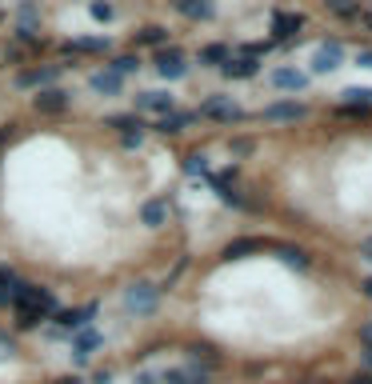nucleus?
<instances>
[{
    "label": "nucleus",
    "instance_id": "f257e3e1",
    "mask_svg": "<svg viewBox=\"0 0 372 384\" xmlns=\"http://www.w3.org/2000/svg\"><path fill=\"white\" fill-rule=\"evenodd\" d=\"M156 304H161V288L156 285H132L128 292H124V309L128 312L149 316V312H156Z\"/></svg>",
    "mask_w": 372,
    "mask_h": 384
},
{
    "label": "nucleus",
    "instance_id": "f03ea898",
    "mask_svg": "<svg viewBox=\"0 0 372 384\" xmlns=\"http://www.w3.org/2000/svg\"><path fill=\"white\" fill-rule=\"evenodd\" d=\"M200 116L232 124V120H240V104H232L228 97H212V100H204V104H200Z\"/></svg>",
    "mask_w": 372,
    "mask_h": 384
},
{
    "label": "nucleus",
    "instance_id": "7ed1b4c3",
    "mask_svg": "<svg viewBox=\"0 0 372 384\" xmlns=\"http://www.w3.org/2000/svg\"><path fill=\"white\" fill-rule=\"evenodd\" d=\"M156 73H161L164 80H180V76H185V52L180 49H161L156 52Z\"/></svg>",
    "mask_w": 372,
    "mask_h": 384
},
{
    "label": "nucleus",
    "instance_id": "20e7f679",
    "mask_svg": "<svg viewBox=\"0 0 372 384\" xmlns=\"http://www.w3.org/2000/svg\"><path fill=\"white\" fill-rule=\"evenodd\" d=\"M137 109L140 112H164V116H168V112L176 109V100L168 97V92H140V97H137Z\"/></svg>",
    "mask_w": 372,
    "mask_h": 384
},
{
    "label": "nucleus",
    "instance_id": "39448f33",
    "mask_svg": "<svg viewBox=\"0 0 372 384\" xmlns=\"http://www.w3.org/2000/svg\"><path fill=\"white\" fill-rule=\"evenodd\" d=\"M300 28H304V16H300V13H276L273 16V32L280 40H292Z\"/></svg>",
    "mask_w": 372,
    "mask_h": 384
},
{
    "label": "nucleus",
    "instance_id": "423d86ee",
    "mask_svg": "<svg viewBox=\"0 0 372 384\" xmlns=\"http://www.w3.org/2000/svg\"><path fill=\"white\" fill-rule=\"evenodd\" d=\"M340 56H345V49H340V40H333V44L316 49V56H312V68H316V73H333L336 64H340Z\"/></svg>",
    "mask_w": 372,
    "mask_h": 384
},
{
    "label": "nucleus",
    "instance_id": "0eeeda50",
    "mask_svg": "<svg viewBox=\"0 0 372 384\" xmlns=\"http://www.w3.org/2000/svg\"><path fill=\"white\" fill-rule=\"evenodd\" d=\"M100 348V333L97 328H80V333H73V352L76 360H88L92 352Z\"/></svg>",
    "mask_w": 372,
    "mask_h": 384
},
{
    "label": "nucleus",
    "instance_id": "6e6552de",
    "mask_svg": "<svg viewBox=\"0 0 372 384\" xmlns=\"http://www.w3.org/2000/svg\"><path fill=\"white\" fill-rule=\"evenodd\" d=\"M164 384H209V368H164L161 372Z\"/></svg>",
    "mask_w": 372,
    "mask_h": 384
},
{
    "label": "nucleus",
    "instance_id": "1a4fd4ad",
    "mask_svg": "<svg viewBox=\"0 0 372 384\" xmlns=\"http://www.w3.org/2000/svg\"><path fill=\"white\" fill-rule=\"evenodd\" d=\"M97 316V304H85V309H73V312H61V328L64 333H80L88 328V321Z\"/></svg>",
    "mask_w": 372,
    "mask_h": 384
},
{
    "label": "nucleus",
    "instance_id": "9d476101",
    "mask_svg": "<svg viewBox=\"0 0 372 384\" xmlns=\"http://www.w3.org/2000/svg\"><path fill=\"white\" fill-rule=\"evenodd\" d=\"M300 116H304V104L297 100H276L264 109V120H300Z\"/></svg>",
    "mask_w": 372,
    "mask_h": 384
},
{
    "label": "nucleus",
    "instance_id": "9b49d317",
    "mask_svg": "<svg viewBox=\"0 0 372 384\" xmlns=\"http://www.w3.org/2000/svg\"><path fill=\"white\" fill-rule=\"evenodd\" d=\"M37 112H64L68 109V92H61V88H44V92H37Z\"/></svg>",
    "mask_w": 372,
    "mask_h": 384
},
{
    "label": "nucleus",
    "instance_id": "f8f14e48",
    "mask_svg": "<svg viewBox=\"0 0 372 384\" xmlns=\"http://www.w3.org/2000/svg\"><path fill=\"white\" fill-rule=\"evenodd\" d=\"M268 80H273L276 88H288V92H304V85H309V76L297 73V68H276Z\"/></svg>",
    "mask_w": 372,
    "mask_h": 384
},
{
    "label": "nucleus",
    "instance_id": "ddd939ff",
    "mask_svg": "<svg viewBox=\"0 0 372 384\" xmlns=\"http://www.w3.org/2000/svg\"><path fill=\"white\" fill-rule=\"evenodd\" d=\"M140 221L149 224V228H161L168 221V200H149L144 209H140Z\"/></svg>",
    "mask_w": 372,
    "mask_h": 384
},
{
    "label": "nucleus",
    "instance_id": "4468645a",
    "mask_svg": "<svg viewBox=\"0 0 372 384\" xmlns=\"http://www.w3.org/2000/svg\"><path fill=\"white\" fill-rule=\"evenodd\" d=\"M221 68H224V76H236V80H248V76H256V61H252V56H240V61H232V56H228Z\"/></svg>",
    "mask_w": 372,
    "mask_h": 384
},
{
    "label": "nucleus",
    "instance_id": "2eb2a0df",
    "mask_svg": "<svg viewBox=\"0 0 372 384\" xmlns=\"http://www.w3.org/2000/svg\"><path fill=\"white\" fill-rule=\"evenodd\" d=\"M188 124H192V112H168V116L156 124V132H164V137H176V132H185Z\"/></svg>",
    "mask_w": 372,
    "mask_h": 384
},
{
    "label": "nucleus",
    "instance_id": "dca6fc26",
    "mask_svg": "<svg viewBox=\"0 0 372 384\" xmlns=\"http://www.w3.org/2000/svg\"><path fill=\"white\" fill-rule=\"evenodd\" d=\"M252 252H264V240H232V244L224 248V261H240V256H252Z\"/></svg>",
    "mask_w": 372,
    "mask_h": 384
},
{
    "label": "nucleus",
    "instance_id": "f3484780",
    "mask_svg": "<svg viewBox=\"0 0 372 384\" xmlns=\"http://www.w3.org/2000/svg\"><path fill=\"white\" fill-rule=\"evenodd\" d=\"M176 13L188 16V20H212V13H216V8H212V0H185Z\"/></svg>",
    "mask_w": 372,
    "mask_h": 384
},
{
    "label": "nucleus",
    "instance_id": "a211bd4d",
    "mask_svg": "<svg viewBox=\"0 0 372 384\" xmlns=\"http://www.w3.org/2000/svg\"><path fill=\"white\" fill-rule=\"evenodd\" d=\"M88 85H92V92H104V97H116V92H120V76L112 73H97L92 76V80H88Z\"/></svg>",
    "mask_w": 372,
    "mask_h": 384
},
{
    "label": "nucleus",
    "instance_id": "6ab92c4d",
    "mask_svg": "<svg viewBox=\"0 0 372 384\" xmlns=\"http://www.w3.org/2000/svg\"><path fill=\"white\" fill-rule=\"evenodd\" d=\"M276 256L288 264V268H309V252L304 248H292V244H276Z\"/></svg>",
    "mask_w": 372,
    "mask_h": 384
},
{
    "label": "nucleus",
    "instance_id": "aec40b11",
    "mask_svg": "<svg viewBox=\"0 0 372 384\" xmlns=\"http://www.w3.org/2000/svg\"><path fill=\"white\" fill-rule=\"evenodd\" d=\"M137 44H152V49H164V44H168V32H164L161 25H149V28H140V32H137Z\"/></svg>",
    "mask_w": 372,
    "mask_h": 384
},
{
    "label": "nucleus",
    "instance_id": "412c9836",
    "mask_svg": "<svg viewBox=\"0 0 372 384\" xmlns=\"http://www.w3.org/2000/svg\"><path fill=\"white\" fill-rule=\"evenodd\" d=\"M52 80H56V68H32V73L20 76V85H25V88H32V85H52Z\"/></svg>",
    "mask_w": 372,
    "mask_h": 384
},
{
    "label": "nucleus",
    "instance_id": "4be33fe9",
    "mask_svg": "<svg viewBox=\"0 0 372 384\" xmlns=\"http://www.w3.org/2000/svg\"><path fill=\"white\" fill-rule=\"evenodd\" d=\"M328 4V13H336V16H345V20H356V0H324Z\"/></svg>",
    "mask_w": 372,
    "mask_h": 384
},
{
    "label": "nucleus",
    "instance_id": "5701e85b",
    "mask_svg": "<svg viewBox=\"0 0 372 384\" xmlns=\"http://www.w3.org/2000/svg\"><path fill=\"white\" fill-rule=\"evenodd\" d=\"M108 49V40L104 37H92V40H73L68 44V52H104Z\"/></svg>",
    "mask_w": 372,
    "mask_h": 384
},
{
    "label": "nucleus",
    "instance_id": "b1692460",
    "mask_svg": "<svg viewBox=\"0 0 372 384\" xmlns=\"http://www.w3.org/2000/svg\"><path fill=\"white\" fill-rule=\"evenodd\" d=\"M212 185H216V192H221V200H224V204H236V209L244 204V197H240V192H236V188L228 185V180H212Z\"/></svg>",
    "mask_w": 372,
    "mask_h": 384
},
{
    "label": "nucleus",
    "instance_id": "393cba45",
    "mask_svg": "<svg viewBox=\"0 0 372 384\" xmlns=\"http://www.w3.org/2000/svg\"><path fill=\"white\" fill-rule=\"evenodd\" d=\"M228 61V49L224 44H209V49L200 52V64H224Z\"/></svg>",
    "mask_w": 372,
    "mask_h": 384
},
{
    "label": "nucleus",
    "instance_id": "a878e982",
    "mask_svg": "<svg viewBox=\"0 0 372 384\" xmlns=\"http://www.w3.org/2000/svg\"><path fill=\"white\" fill-rule=\"evenodd\" d=\"M345 97H348V104H356V109H368V104H372V88H348Z\"/></svg>",
    "mask_w": 372,
    "mask_h": 384
},
{
    "label": "nucleus",
    "instance_id": "bb28decb",
    "mask_svg": "<svg viewBox=\"0 0 372 384\" xmlns=\"http://www.w3.org/2000/svg\"><path fill=\"white\" fill-rule=\"evenodd\" d=\"M137 68H140V61H137V56H116V61H112V73H116V76L137 73Z\"/></svg>",
    "mask_w": 372,
    "mask_h": 384
},
{
    "label": "nucleus",
    "instance_id": "cd10ccee",
    "mask_svg": "<svg viewBox=\"0 0 372 384\" xmlns=\"http://www.w3.org/2000/svg\"><path fill=\"white\" fill-rule=\"evenodd\" d=\"M185 173L188 176H204L209 173V161H204V156H185Z\"/></svg>",
    "mask_w": 372,
    "mask_h": 384
},
{
    "label": "nucleus",
    "instance_id": "c85d7f7f",
    "mask_svg": "<svg viewBox=\"0 0 372 384\" xmlns=\"http://www.w3.org/2000/svg\"><path fill=\"white\" fill-rule=\"evenodd\" d=\"M108 124H112V128H120V132H128V128H140L137 116H108Z\"/></svg>",
    "mask_w": 372,
    "mask_h": 384
},
{
    "label": "nucleus",
    "instance_id": "c756f323",
    "mask_svg": "<svg viewBox=\"0 0 372 384\" xmlns=\"http://www.w3.org/2000/svg\"><path fill=\"white\" fill-rule=\"evenodd\" d=\"M8 357H16V340L8 333H0V360H8Z\"/></svg>",
    "mask_w": 372,
    "mask_h": 384
},
{
    "label": "nucleus",
    "instance_id": "7c9ffc66",
    "mask_svg": "<svg viewBox=\"0 0 372 384\" xmlns=\"http://www.w3.org/2000/svg\"><path fill=\"white\" fill-rule=\"evenodd\" d=\"M120 144H124V149H140V128H128V132H120Z\"/></svg>",
    "mask_w": 372,
    "mask_h": 384
},
{
    "label": "nucleus",
    "instance_id": "2f4dec72",
    "mask_svg": "<svg viewBox=\"0 0 372 384\" xmlns=\"http://www.w3.org/2000/svg\"><path fill=\"white\" fill-rule=\"evenodd\" d=\"M88 13L97 16V20H112V4H104V0H97V4L88 8Z\"/></svg>",
    "mask_w": 372,
    "mask_h": 384
},
{
    "label": "nucleus",
    "instance_id": "473e14b6",
    "mask_svg": "<svg viewBox=\"0 0 372 384\" xmlns=\"http://www.w3.org/2000/svg\"><path fill=\"white\" fill-rule=\"evenodd\" d=\"M232 152L236 156H244V152H252V144H248V140H232Z\"/></svg>",
    "mask_w": 372,
    "mask_h": 384
},
{
    "label": "nucleus",
    "instance_id": "72a5a7b5",
    "mask_svg": "<svg viewBox=\"0 0 372 384\" xmlns=\"http://www.w3.org/2000/svg\"><path fill=\"white\" fill-rule=\"evenodd\" d=\"M360 340H364V345L372 348V324H364V328H360Z\"/></svg>",
    "mask_w": 372,
    "mask_h": 384
},
{
    "label": "nucleus",
    "instance_id": "f704fd0d",
    "mask_svg": "<svg viewBox=\"0 0 372 384\" xmlns=\"http://www.w3.org/2000/svg\"><path fill=\"white\" fill-rule=\"evenodd\" d=\"M137 384H156V376H152V372H140V376H137Z\"/></svg>",
    "mask_w": 372,
    "mask_h": 384
},
{
    "label": "nucleus",
    "instance_id": "c9c22d12",
    "mask_svg": "<svg viewBox=\"0 0 372 384\" xmlns=\"http://www.w3.org/2000/svg\"><path fill=\"white\" fill-rule=\"evenodd\" d=\"M348 384H372V376H368V372H360V376H352Z\"/></svg>",
    "mask_w": 372,
    "mask_h": 384
},
{
    "label": "nucleus",
    "instance_id": "e433bc0d",
    "mask_svg": "<svg viewBox=\"0 0 372 384\" xmlns=\"http://www.w3.org/2000/svg\"><path fill=\"white\" fill-rule=\"evenodd\" d=\"M360 252H364V256H368V261H372V236H368V240H364V244H360Z\"/></svg>",
    "mask_w": 372,
    "mask_h": 384
},
{
    "label": "nucleus",
    "instance_id": "4c0bfd02",
    "mask_svg": "<svg viewBox=\"0 0 372 384\" xmlns=\"http://www.w3.org/2000/svg\"><path fill=\"white\" fill-rule=\"evenodd\" d=\"M360 64H368L372 68V52H360Z\"/></svg>",
    "mask_w": 372,
    "mask_h": 384
},
{
    "label": "nucleus",
    "instance_id": "58836bf2",
    "mask_svg": "<svg viewBox=\"0 0 372 384\" xmlns=\"http://www.w3.org/2000/svg\"><path fill=\"white\" fill-rule=\"evenodd\" d=\"M360 357H364V364H368V368H372V348H364V352H360Z\"/></svg>",
    "mask_w": 372,
    "mask_h": 384
},
{
    "label": "nucleus",
    "instance_id": "ea45409f",
    "mask_svg": "<svg viewBox=\"0 0 372 384\" xmlns=\"http://www.w3.org/2000/svg\"><path fill=\"white\" fill-rule=\"evenodd\" d=\"M360 288H364V297H372V276H368V280H364Z\"/></svg>",
    "mask_w": 372,
    "mask_h": 384
},
{
    "label": "nucleus",
    "instance_id": "a19ab883",
    "mask_svg": "<svg viewBox=\"0 0 372 384\" xmlns=\"http://www.w3.org/2000/svg\"><path fill=\"white\" fill-rule=\"evenodd\" d=\"M56 384H80V380H76V376H64V380H56Z\"/></svg>",
    "mask_w": 372,
    "mask_h": 384
},
{
    "label": "nucleus",
    "instance_id": "79ce46f5",
    "mask_svg": "<svg viewBox=\"0 0 372 384\" xmlns=\"http://www.w3.org/2000/svg\"><path fill=\"white\" fill-rule=\"evenodd\" d=\"M4 140H8V128H0V144H4Z\"/></svg>",
    "mask_w": 372,
    "mask_h": 384
},
{
    "label": "nucleus",
    "instance_id": "37998d69",
    "mask_svg": "<svg viewBox=\"0 0 372 384\" xmlns=\"http://www.w3.org/2000/svg\"><path fill=\"white\" fill-rule=\"evenodd\" d=\"M180 4H185V0H173V8H180Z\"/></svg>",
    "mask_w": 372,
    "mask_h": 384
}]
</instances>
